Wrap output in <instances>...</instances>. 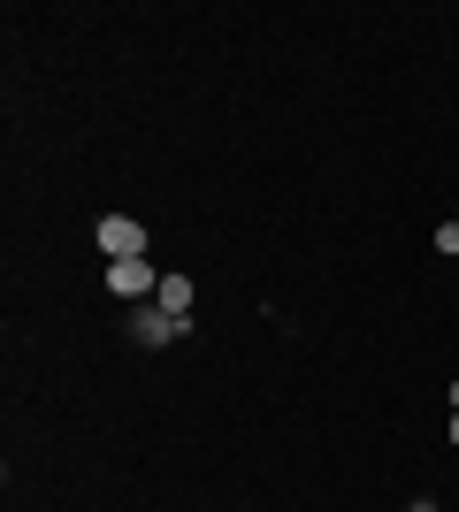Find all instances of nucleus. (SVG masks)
<instances>
[{"label": "nucleus", "instance_id": "nucleus-1", "mask_svg": "<svg viewBox=\"0 0 459 512\" xmlns=\"http://www.w3.org/2000/svg\"><path fill=\"white\" fill-rule=\"evenodd\" d=\"M100 253L108 260H146V222H131V214H100Z\"/></svg>", "mask_w": 459, "mask_h": 512}, {"label": "nucleus", "instance_id": "nucleus-2", "mask_svg": "<svg viewBox=\"0 0 459 512\" xmlns=\"http://www.w3.org/2000/svg\"><path fill=\"white\" fill-rule=\"evenodd\" d=\"M108 291L131 299V306H146L153 291H161V268H146V260H108Z\"/></svg>", "mask_w": 459, "mask_h": 512}, {"label": "nucleus", "instance_id": "nucleus-3", "mask_svg": "<svg viewBox=\"0 0 459 512\" xmlns=\"http://www.w3.org/2000/svg\"><path fill=\"white\" fill-rule=\"evenodd\" d=\"M184 329H192V321H176L169 306H153V299H146V306L131 314V337H138V344H176Z\"/></svg>", "mask_w": 459, "mask_h": 512}, {"label": "nucleus", "instance_id": "nucleus-4", "mask_svg": "<svg viewBox=\"0 0 459 512\" xmlns=\"http://www.w3.org/2000/svg\"><path fill=\"white\" fill-rule=\"evenodd\" d=\"M192 299H199L192 276H161V291H153V306H169L176 321H192Z\"/></svg>", "mask_w": 459, "mask_h": 512}, {"label": "nucleus", "instance_id": "nucleus-5", "mask_svg": "<svg viewBox=\"0 0 459 512\" xmlns=\"http://www.w3.org/2000/svg\"><path fill=\"white\" fill-rule=\"evenodd\" d=\"M437 253H444V260H459V222H444V230H437Z\"/></svg>", "mask_w": 459, "mask_h": 512}, {"label": "nucleus", "instance_id": "nucleus-6", "mask_svg": "<svg viewBox=\"0 0 459 512\" xmlns=\"http://www.w3.org/2000/svg\"><path fill=\"white\" fill-rule=\"evenodd\" d=\"M444 398H452V413H459V383H452V390H444Z\"/></svg>", "mask_w": 459, "mask_h": 512}, {"label": "nucleus", "instance_id": "nucleus-7", "mask_svg": "<svg viewBox=\"0 0 459 512\" xmlns=\"http://www.w3.org/2000/svg\"><path fill=\"white\" fill-rule=\"evenodd\" d=\"M452 444H459V413H452Z\"/></svg>", "mask_w": 459, "mask_h": 512}, {"label": "nucleus", "instance_id": "nucleus-8", "mask_svg": "<svg viewBox=\"0 0 459 512\" xmlns=\"http://www.w3.org/2000/svg\"><path fill=\"white\" fill-rule=\"evenodd\" d=\"M452 222H459V207H452Z\"/></svg>", "mask_w": 459, "mask_h": 512}]
</instances>
